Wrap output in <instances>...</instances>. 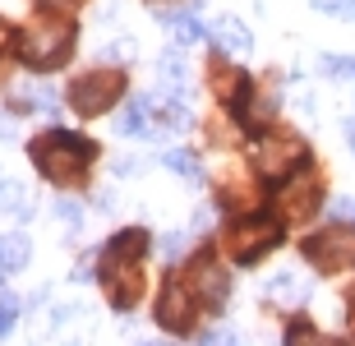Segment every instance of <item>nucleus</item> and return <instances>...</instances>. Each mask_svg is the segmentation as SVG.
<instances>
[{
	"instance_id": "14",
	"label": "nucleus",
	"mask_w": 355,
	"mask_h": 346,
	"mask_svg": "<svg viewBox=\"0 0 355 346\" xmlns=\"http://www.w3.org/2000/svg\"><path fill=\"white\" fill-rule=\"evenodd\" d=\"M0 263H5V273H14V268H24V263H28V240H24V236L0 240Z\"/></svg>"
},
{
	"instance_id": "26",
	"label": "nucleus",
	"mask_w": 355,
	"mask_h": 346,
	"mask_svg": "<svg viewBox=\"0 0 355 346\" xmlns=\"http://www.w3.org/2000/svg\"><path fill=\"white\" fill-rule=\"evenodd\" d=\"M0 189H5V185H0Z\"/></svg>"
},
{
	"instance_id": "20",
	"label": "nucleus",
	"mask_w": 355,
	"mask_h": 346,
	"mask_svg": "<svg viewBox=\"0 0 355 346\" xmlns=\"http://www.w3.org/2000/svg\"><path fill=\"white\" fill-rule=\"evenodd\" d=\"M332 217L337 222H355V199H337L332 203Z\"/></svg>"
},
{
	"instance_id": "5",
	"label": "nucleus",
	"mask_w": 355,
	"mask_h": 346,
	"mask_svg": "<svg viewBox=\"0 0 355 346\" xmlns=\"http://www.w3.org/2000/svg\"><path fill=\"white\" fill-rule=\"evenodd\" d=\"M97 273H102V286H106V295H111V305H116V309H134V300H139V291H144L139 254H120V250L106 245Z\"/></svg>"
},
{
	"instance_id": "10",
	"label": "nucleus",
	"mask_w": 355,
	"mask_h": 346,
	"mask_svg": "<svg viewBox=\"0 0 355 346\" xmlns=\"http://www.w3.org/2000/svg\"><path fill=\"white\" fill-rule=\"evenodd\" d=\"M314 199H318V180H314V171H309V162H304L300 171H291L286 180H277V203H282L286 217L314 213Z\"/></svg>"
},
{
	"instance_id": "15",
	"label": "nucleus",
	"mask_w": 355,
	"mask_h": 346,
	"mask_svg": "<svg viewBox=\"0 0 355 346\" xmlns=\"http://www.w3.org/2000/svg\"><path fill=\"white\" fill-rule=\"evenodd\" d=\"M166 166H171V171H180L184 180H198V162H194V153H180V148H171V153H166Z\"/></svg>"
},
{
	"instance_id": "3",
	"label": "nucleus",
	"mask_w": 355,
	"mask_h": 346,
	"mask_svg": "<svg viewBox=\"0 0 355 346\" xmlns=\"http://www.w3.org/2000/svg\"><path fill=\"white\" fill-rule=\"evenodd\" d=\"M277 240H282V217L245 213L240 222H231V231H226V250H231V259H236L240 268H250V263H259L268 250H277Z\"/></svg>"
},
{
	"instance_id": "2",
	"label": "nucleus",
	"mask_w": 355,
	"mask_h": 346,
	"mask_svg": "<svg viewBox=\"0 0 355 346\" xmlns=\"http://www.w3.org/2000/svg\"><path fill=\"white\" fill-rule=\"evenodd\" d=\"M14 51L28 69H60L74 51V24L69 19H37L14 37Z\"/></svg>"
},
{
	"instance_id": "24",
	"label": "nucleus",
	"mask_w": 355,
	"mask_h": 346,
	"mask_svg": "<svg viewBox=\"0 0 355 346\" xmlns=\"http://www.w3.org/2000/svg\"><path fill=\"white\" fill-rule=\"evenodd\" d=\"M351 323H355V295H351Z\"/></svg>"
},
{
	"instance_id": "9",
	"label": "nucleus",
	"mask_w": 355,
	"mask_h": 346,
	"mask_svg": "<svg viewBox=\"0 0 355 346\" xmlns=\"http://www.w3.org/2000/svg\"><path fill=\"white\" fill-rule=\"evenodd\" d=\"M272 111H277V102H272V97H259V93H254V83L245 79V74H240V79H236V97H231V116L240 120V130L259 139V134L268 130Z\"/></svg>"
},
{
	"instance_id": "12",
	"label": "nucleus",
	"mask_w": 355,
	"mask_h": 346,
	"mask_svg": "<svg viewBox=\"0 0 355 346\" xmlns=\"http://www.w3.org/2000/svg\"><path fill=\"white\" fill-rule=\"evenodd\" d=\"M208 33L217 37V46H222V51H231V55H250V51H254L250 28H240L236 19H217V24H212Z\"/></svg>"
},
{
	"instance_id": "19",
	"label": "nucleus",
	"mask_w": 355,
	"mask_h": 346,
	"mask_svg": "<svg viewBox=\"0 0 355 346\" xmlns=\"http://www.w3.org/2000/svg\"><path fill=\"white\" fill-rule=\"evenodd\" d=\"M314 5L328 14H355V0H314Z\"/></svg>"
},
{
	"instance_id": "4",
	"label": "nucleus",
	"mask_w": 355,
	"mask_h": 346,
	"mask_svg": "<svg viewBox=\"0 0 355 346\" xmlns=\"http://www.w3.org/2000/svg\"><path fill=\"white\" fill-rule=\"evenodd\" d=\"M120 97H125V74H120V69H92V74L74 79L69 107L79 111V116H102V111L116 107Z\"/></svg>"
},
{
	"instance_id": "23",
	"label": "nucleus",
	"mask_w": 355,
	"mask_h": 346,
	"mask_svg": "<svg viewBox=\"0 0 355 346\" xmlns=\"http://www.w3.org/2000/svg\"><path fill=\"white\" fill-rule=\"evenodd\" d=\"M346 144H351V148H355V125H346Z\"/></svg>"
},
{
	"instance_id": "17",
	"label": "nucleus",
	"mask_w": 355,
	"mask_h": 346,
	"mask_svg": "<svg viewBox=\"0 0 355 346\" xmlns=\"http://www.w3.org/2000/svg\"><path fill=\"white\" fill-rule=\"evenodd\" d=\"M272 295L295 300V295H304V286H295V277H291V273H282V277H272Z\"/></svg>"
},
{
	"instance_id": "1",
	"label": "nucleus",
	"mask_w": 355,
	"mask_h": 346,
	"mask_svg": "<svg viewBox=\"0 0 355 346\" xmlns=\"http://www.w3.org/2000/svg\"><path fill=\"white\" fill-rule=\"evenodd\" d=\"M28 157H33V166H37L46 180L74 185V180H83L88 162L97 157V144H92V139H79V134H69V130H51L28 148Z\"/></svg>"
},
{
	"instance_id": "21",
	"label": "nucleus",
	"mask_w": 355,
	"mask_h": 346,
	"mask_svg": "<svg viewBox=\"0 0 355 346\" xmlns=\"http://www.w3.org/2000/svg\"><path fill=\"white\" fill-rule=\"evenodd\" d=\"M309 337H314V328H304V323H295V328L286 333V342H309Z\"/></svg>"
},
{
	"instance_id": "8",
	"label": "nucleus",
	"mask_w": 355,
	"mask_h": 346,
	"mask_svg": "<svg viewBox=\"0 0 355 346\" xmlns=\"http://www.w3.org/2000/svg\"><path fill=\"white\" fill-rule=\"evenodd\" d=\"M194 309H198V295L184 277H166L162 286V300H157V323L166 333H189L194 328Z\"/></svg>"
},
{
	"instance_id": "25",
	"label": "nucleus",
	"mask_w": 355,
	"mask_h": 346,
	"mask_svg": "<svg viewBox=\"0 0 355 346\" xmlns=\"http://www.w3.org/2000/svg\"><path fill=\"white\" fill-rule=\"evenodd\" d=\"M5 277H10V273H5V263H0V282H5Z\"/></svg>"
},
{
	"instance_id": "7",
	"label": "nucleus",
	"mask_w": 355,
	"mask_h": 346,
	"mask_svg": "<svg viewBox=\"0 0 355 346\" xmlns=\"http://www.w3.org/2000/svg\"><path fill=\"white\" fill-rule=\"evenodd\" d=\"M254 162H259V171L268 175V180H286L291 171H300L304 162H309V148H304V139H295V134H259V148H254Z\"/></svg>"
},
{
	"instance_id": "13",
	"label": "nucleus",
	"mask_w": 355,
	"mask_h": 346,
	"mask_svg": "<svg viewBox=\"0 0 355 346\" xmlns=\"http://www.w3.org/2000/svg\"><path fill=\"white\" fill-rule=\"evenodd\" d=\"M194 10H198V0H194V5H189L184 14H162V24H171L175 42H184V46H189V42H203V37H208V28L194 19Z\"/></svg>"
},
{
	"instance_id": "22",
	"label": "nucleus",
	"mask_w": 355,
	"mask_h": 346,
	"mask_svg": "<svg viewBox=\"0 0 355 346\" xmlns=\"http://www.w3.org/2000/svg\"><path fill=\"white\" fill-rule=\"evenodd\" d=\"M0 46H10V28L0 24Z\"/></svg>"
},
{
	"instance_id": "18",
	"label": "nucleus",
	"mask_w": 355,
	"mask_h": 346,
	"mask_svg": "<svg viewBox=\"0 0 355 346\" xmlns=\"http://www.w3.org/2000/svg\"><path fill=\"white\" fill-rule=\"evenodd\" d=\"M157 250H162V259H180V250H184V236H180V231H171V236H162V245H157Z\"/></svg>"
},
{
	"instance_id": "11",
	"label": "nucleus",
	"mask_w": 355,
	"mask_h": 346,
	"mask_svg": "<svg viewBox=\"0 0 355 346\" xmlns=\"http://www.w3.org/2000/svg\"><path fill=\"white\" fill-rule=\"evenodd\" d=\"M189 286H194V295L203 300L208 309H222L226 295H231V282H226V273L212 259H194V273H189Z\"/></svg>"
},
{
	"instance_id": "16",
	"label": "nucleus",
	"mask_w": 355,
	"mask_h": 346,
	"mask_svg": "<svg viewBox=\"0 0 355 346\" xmlns=\"http://www.w3.org/2000/svg\"><path fill=\"white\" fill-rule=\"evenodd\" d=\"M14 319H19V300L14 295H0V337L14 328Z\"/></svg>"
},
{
	"instance_id": "6",
	"label": "nucleus",
	"mask_w": 355,
	"mask_h": 346,
	"mask_svg": "<svg viewBox=\"0 0 355 346\" xmlns=\"http://www.w3.org/2000/svg\"><path fill=\"white\" fill-rule=\"evenodd\" d=\"M300 250L318 273H346V268H355V227H342V222H337V227L309 236Z\"/></svg>"
}]
</instances>
